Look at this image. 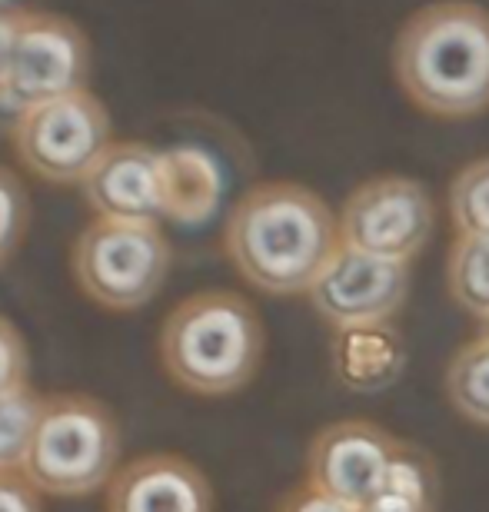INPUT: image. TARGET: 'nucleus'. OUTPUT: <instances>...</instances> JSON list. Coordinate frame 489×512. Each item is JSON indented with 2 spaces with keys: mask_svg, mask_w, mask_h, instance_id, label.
<instances>
[{
  "mask_svg": "<svg viewBox=\"0 0 489 512\" xmlns=\"http://www.w3.org/2000/svg\"><path fill=\"white\" fill-rule=\"evenodd\" d=\"M223 250L233 270L270 296L310 293L340 250V217L303 183L270 180L233 203Z\"/></svg>",
  "mask_w": 489,
  "mask_h": 512,
  "instance_id": "f257e3e1",
  "label": "nucleus"
},
{
  "mask_svg": "<svg viewBox=\"0 0 489 512\" xmlns=\"http://www.w3.org/2000/svg\"><path fill=\"white\" fill-rule=\"evenodd\" d=\"M393 77L430 117L466 120L489 110V10L436 0L406 17L393 40Z\"/></svg>",
  "mask_w": 489,
  "mask_h": 512,
  "instance_id": "f03ea898",
  "label": "nucleus"
},
{
  "mask_svg": "<svg viewBox=\"0 0 489 512\" xmlns=\"http://www.w3.org/2000/svg\"><path fill=\"white\" fill-rule=\"evenodd\" d=\"M267 350L260 313L233 290H200L160 326V363L197 396H230L257 376Z\"/></svg>",
  "mask_w": 489,
  "mask_h": 512,
  "instance_id": "7ed1b4c3",
  "label": "nucleus"
},
{
  "mask_svg": "<svg viewBox=\"0 0 489 512\" xmlns=\"http://www.w3.org/2000/svg\"><path fill=\"white\" fill-rule=\"evenodd\" d=\"M120 459V426L94 396L57 393L44 399L24 473L40 496L77 499L110 486Z\"/></svg>",
  "mask_w": 489,
  "mask_h": 512,
  "instance_id": "20e7f679",
  "label": "nucleus"
},
{
  "mask_svg": "<svg viewBox=\"0 0 489 512\" xmlns=\"http://www.w3.org/2000/svg\"><path fill=\"white\" fill-rule=\"evenodd\" d=\"M170 243L160 223L94 220L70 253L74 276L90 300L107 310H140L160 293L170 273Z\"/></svg>",
  "mask_w": 489,
  "mask_h": 512,
  "instance_id": "39448f33",
  "label": "nucleus"
},
{
  "mask_svg": "<svg viewBox=\"0 0 489 512\" xmlns=\"http://www.w3.org/2000/svg\"><path fill=\"white\" fill-rule=\"evenodd\" d=\"M14 153L34 177L47 183H84L110 140V114L90 90L47 100L17 114L10 127Z\"/></svg>",
  "mask_w": 489,
  "mask_h": 512,
  "instance_id": "423d86ee",
  "label": "nucleus"
},
{
  "mask_svg": "<svg viewBox=\"0 0 489 512\" xmlns=\"http://www.w3.org/2000/svg\"><path fill=\"white\" fill-rule=\"evenodd\" d=\"M433 230V193L403 173L363 180L340 210L343 247L396 263H413L433 240Z\"/></svg>",
  "mask_w": 489,
  "mask_h": 512,
  "instance_id": "0eeeda50",
  "label": "nucleus"
},
{
  "mask_svg": "<svg viewBox=\"0 0 489 512\" xmlns=\"http://www.w3.org/2000/svg\"><path fill=\"white\" fill-rule=\"evenodd\" d=\"M87 77L90 40L80 24L64 14L24 10L0 100L14 114H24V110L47 104V100L87 90Z\"/></svg>",
  "mask_w": 489,
  "mask_h": 512,
  "instance_id": "6e6552de",
  "label": "nucleus"
},
{
  "mask_svg": "<svg viewBox=\"0 0 489 512\" xmlns=\"http://www.w3.org/2000/svg\"><path fill=\"white\" fill-rule=\"evenodd\" d=\"M307 296L320 320L333 330L393 323L410 296V263L383 260L340 243Z\"/></svg>",
  "mask_w": 489,
  "mask_h": 512,
  "instance_id": "1a4fd4ad",
  "label": "nucleus"
},
{
  "mask_svg": "<svg viewBox=\"0 0 489 512\" xmlns=\"http://www.w3.org/2000/svg\"><path fill=\"white\" fill-rule=\"evenodd\" d=\"M400 439L370 419L323 426L307 449V486L360 512L383 489Z\"/></svg>",
  "mask_w": 489,
  "mask_h": 512,
  "instance_id": "9d476101",
  "label": "nucleus"
},
{
  "mask_svg": "<svg viewBox=\"0 0 489 512\" xmlns=\"http://www.w3.org/2000/svg\"><path fill=\"white\" fill-rule=\"evenodd\" d=\"M87 207L97 220L120 223H160L163 213V170L160 150L140 140L110 143L107 153L94 163L84 183Z\"/></svg>",
  "mask_w": 489,
  "mask_h": 512,
  "instance_id": "9b49d317",
  "label": "nucleus"
},
{
  "mask_svg": "<svg viewBox=\"0 0 489 512\" xmlns=\"http://www.w3.org/2000/svg\"><path fill=\"white\" fill-rule=\"evenodd\" d=\"M107 512H213V486L190 459L147 453L110 479Z\"/></svg>",
  "mask_w": 489,
  "mask_h": 512,
  "instance_id": "f8f14e48",
  "label": "nucleus"
},
{
  "mask_svg": "<svg viewBox=\"0 0 489 512\" xmlns=\"http://www.w3.org/2000/svg\"><path fill=\"white\" fill-rule=\"evenodd\" d=\"M333 376L353 393H380L406 370V343L393 323L336 330L330 343Z\"/></svg>",
  "mask_w": 489,
  "mask_h": 512,
  "instance_id": "ddd939ff",
  "label": "nucleus"
},
{
  "mask_svg": "<svg viewBox=\"0 0 489 512\" xmlns=\"http://www.w3.org/2000/svg\"><path fill=\"white\" fill-rule=\"evenodd\" d=\"M163 170V213L177 223H203L213 217L223 197V173L217 160L203 147H170L160 150Z\"/></svg>",
  "mask_w": 489,
  "mask_h": 512,
  "instance_id": "4468645a",
  "label": "nucleus"
},
{
  "mask_svg": "<svg viewBox=\"0 0 489 512\" xmlns=\"http://www.w3.org/2000/svg\"><path fill=\"white\" fill-rule=\"evenodd\" d=\"M446 399L466 423L489 429V343L470 340L453 353L443 376Z\"/></svg>",
  "mask_w": 489,
  "mask_h": 512,
  "instance_id": "2eb2a0df",
  "label": "nucleus"
},
{
  "mask_svg": "<svg viewBox=\"0 0 489 512\" xmlns=\"http://www.w3.org/2000/svg\"><path fill=\"white\" fill-rule=\"evenodd\" d=\"M446 290L476 320L489 316V237H456L446 253Z\"/></svg>",
  "mask_w": 489,
  "mask_h": 512,
  "instance_id": "dca6fc26",
  "label": "nucleus"
},
{
  "mask_svg": "<svg viewBox=\"0 0 489 512\" xmlns=\"http://www.w3.org/2000/svg\"><path fill=\"white\" fill-rule=\"evenodd\" d=\"M44 396L30 386L10 389L0 396V473H20L34 443Z\"/></svg>",
  "mask_w": 489,
  "mask_h": 512,
  "instance_id": "f3484780",
  "label": "nucleus"
},
{
  "mask_svg": "<svg viewBox=\"0 0 489 512\" xmlns=\"http://www.w3.org/2000/svg\"><path fill=\"white\" fill-rule=\"evenodd\" d=\"M446 203L456 237H489V157L470 160L456 173Z\"/></svg>",
  "mask_w": 489,
  "mask_h": 512,
  "instance_id": "a211bd4d",
  "label": "nucleus"
},
{
  "mask_svg": "<svg viewBox=\"0 0 489 512\" xmlns=\"http://www.w3.org/2000/svg\"><path fill=\"white\" fill-rule=\"evenodd\" d=\"M436 466L433 459L416 449L413 443L396 446V453L390 459V469H386L383 489L380 493H393V496H410L420 499V503H433L436 506Z\"/></svg>",
  "mask_w": 489,
  "mask_h": 512,
  "instance_id": "6ab92c4d",
  "label": "nucleus"
},
{
  "mask_svg": "<svg viewBox=\"0 0 489 512\" xmlns=\"http://www.w3.org/2000/svg\"><path fill=\"white\" fill-rule=\"evenodd\" d=\"M27 223H30V200L24 183H20L14 170L0 167V266L24 243Z\"/></svg>",
  "mask_w": 489,
  "mask_h": 512,
  "instance_id": "aec40b11",
  "label": "nucleus"
},
{
  "mask_svg": "<svg viewBox=\"0 0 489 512\" xmlns=\"http://www.w3.org/2000/svg\"><path fill=\"white\" fill-rule=\"evenodd\" d=\"M27 376H30V356L24 336H20L14 323L0 316V396L10 393V389L27 386Z\"/></svg>",
  "mask_w": 489,
  "mask_h": 512,
  "instance_id": "412c9836",
  "label": "nucleus"
},
{
  "mask_svg": "<svg viewBox=\"0 0 489 512\" xmlns=\"http://www.w3.org/2000/svg\"><path fill=\"white\" fill-rule=\"evenodd\" d=\"M0 512H44V499L24 473H0Z\"/></svg>",
  "mask_w": 489,
  "mask_h": 512,
  "instance_id": "4be33fe9",
  "label": "nucleus"
},
{
  "mask_svg": "<svg viewBox=\"0 0 489 512\" xmlns=\"http://www.w3.org/2000/svg\"><path fill=\"white\" fill-rule=\"evenodd\" d=\"M277 512H356V509L317 493L313 486H297V489H290V493L280 499Z\"/></svg>",
  "mask_w": 489,
  "mask_h": 512,
  "instance_id": "5701e85b",
  "label": "nucleus"
},
{
  "mask_svg": "<svg viewBox=\"0 0 489 512\" xmlns=\"http://www.w3.org/2000/svg\"><path fill=\"white\" fill-rule=\"evenodd\" d=\"M20 14H24V10H0V90H4V84H7V70H10V57H14Z\"/></svg>",
  "mask_w": 489,
  "mask_h": 512,
  "instance_id": "b1692460",
  "label": "nucleus"
},
{
  "mask_svg": "<svg viewBox=\"0 0 489 512\" xmlns=\"http://www.w3.org/2000/svg\"><path fill=\"white\" fill-rule=\"evenodd\" d=\"M360 512H436V506L433 503H420V499H410V496L380 493L373 503H366Z\"/></svg>",
  "mask_w": 489,
  "mask_h": 512,
  "instance_id": "393cba45",
  "label": "nucleus"
},
{
  "mask_svg": "<svg viewBox=\"0 0 489 512\" xmlns=\"http://www.w3.org/2000/svg\"><path fill=\"white\" fill-rule=\"evenodd\" d=\"M476 336H480V340H486V343H489V316H486V320H480V333H476Z\"/></svg>",
  "mask_w": 489,
  "mask_h": 512,
  "instance_id": "a878e982",
  "label": "nucleus"
},
{
  "mask_svg": "<svg viewBox=\"0 0 489 512\" xmlns=\"http://www.w3.org/2000/svg\"><path fill=\"white\" fill-rule=\"evenodd\" d=\"M0 4H4V0H0Z\"/></svg>",
  "mask_w": 489,
  "mask_h": 512,
  "instance_id": "bb28decb",
  "label": "nucleus"
}]
</instances>
